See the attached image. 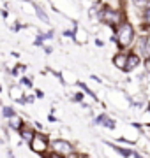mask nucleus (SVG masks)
I'll use <instances>...</instances> for the list:
<instances>
[{"instance_id": "nucleus-1", "label": "nucleus", "mask_w": 150, "mask_h": 158, "mask_svg": "<svg viewBox=\"0 0 150 158\" xmlns=\"http://www.w3.org/2000/svg\"><path fill=\"white\" fill-rule=\"evenodd\" d=\"M138 37V28L129 18L124 19L120 25H117L113 28V37L111 42L117 46V49H131L134 44V40Z\"/></svg>"}, {"instance_id": "nucleus-2", "label": "nucleus", "mask_w": 150, "mask_h": 158, "mask_svg": "<svg viewBox=\"0 0 150 158\" xmlns=\"http://www.w3.org/2000/svg\"><path fill=\"white\" fill-rule=\"evenodd\" d=\"M124 19H127L126 7H110L104 4L101 7V11L97 12V23L106 25L110 28H115L117 25H120Z\"/></svg>"}, {"instance_id": "nucleus-3", "label": "nucleus", "mask_w": 150, "mask_h": 158, "mask_svg": "<svg viewBox=\"0 0 150 158\" xmlns=\"http://www.w3.org/2000/svg\"><path fill=\"white\" fill-rule=\"evenodd\" d=\"M50 149L55 151L57 155H60L62 158H78V156H87L83 153L76 151L74 144L64 137H55V139H50Z\"/></svg>"}, {"instance_id": "nucleus-4", "label": "nucleus", "mask_w": 150, "mask_h": 158, "mask_svg": "<svg viewBox=\"0 0 150 158\" xmlns=\"http://www.w3.org/2000/svg\"><path fill=\"white\" fill-rule=\"evenodd\" d=\"M29 149L37 156H44L50 151V137L42 130H37L35 135L32 137V141L29 142Z\"/></svg>"}, {"instance_id": "nucleus-5", "label": "nucleus", "mask_w": 150, "mask_h": 158, "mask_svg": "<svg viewBox=\"0 0 150 158\" xmlns=\"http://www.w3.org/2000/svg\"><path fill=\"white\" fill-rule=\"evenodd\" d=\"M131 49L136 51L143 60H145V58H148L150 56V40H148V35L138 34V37H136V40H134V44H133Z\"/></svg>"}, {"instance_id": "nucleus-6", "label": "nucleus", "mask_w": 150, "mask_h": 158, "mask_svg": "<svg viewBox=\"0 0 150 158\" xmlns=\"http://www.w3.org/2000/svg\"><path fill=\"white\" fill-rule=\"evenodd\" d=\"M141 65H143V58L139 56L136 51L129 49V56H127V65H126V70L124 72L126 74H134L138 69H141Z\"/></svg>"}, {"instance_id": "nucleus-7", "label": "nucleus", "mask_w": 150, "mask_h": 158, "mask_svg": "<svg viewBox=\"0 0 150 158\" xmlns=\"http://www.w3.org/2000/svg\"><path fill=\"white\" fill-rule=\"evenodd\" d=\"M127 56H129V49H117V53L111 56V65L124 72L126 70V65H127Z\"/></svg>"}, {"instance_id": "nucleus-8", "label": "nucleus", "mask_w": 150, "mask_h": 158, "mask_svg": "<svg viewBox=\"0 0 150 158\" xmlns=\"http://www.w3.org/2000/svg\"><path fill=\"white\" fill-rule=\"evenodd\" d=\"M92 123H94V125H97V127H103V128H108V130H115L117 127H118L115 119L111 118V116H108L106 113L97 114V116L92 119Z\"/></svg>"}, {"instance_id": "nucleus-9", "label": "nucleus", "mask_w": 150, "mask_h": 158, "mask_svg": "<svg viewBox=\"0 0 150 158\" xmlns=\"http://www.w3.org/2000/svg\"><path fill=\"white\" fill-rule=\"evenodd\" d=\"M35 132H37V128H35L32 123H25L21 128H20V132H18V135H20V141L25 142V144H29L30 141H32V137L35 135Z\"/></svg>"}, {"instance_id": "nucleus-10", "label": "nucleus", "mask_w": 150, "mask_h": 158, "mask_svg": "<svg viewBox=\"0 0 150 158\" xmlns=\"http://www.w3.org/2000/svg\"><path fill=\"white\" fill-rule=\"evenodd\" d=\"M25 93H27V91H25V86H21L20 83H14V85L9 86V98H11L12 102H16V104L25 97Z\"/></svg>"}, {"instance_id": "nucleus-11", "label": "nucleus", "mask_w": 150, "mask_h": 158, "mask_svg": "<svg viewBox=\"0 0 150 158\" xmlns=\"http://www.w3.org/2000/svg\"><path fill=\"white\" fill-rule=\"evenodd\" d=\"M25 123H27V121H25L23 116H21V114H16V116H12V118L7 119V130H9V132H16L18 134L20 128H21Z\"/></svg>"}, {"instance_id": "nucleus-12", "label": "nucleus", "mask_w": 150, "mask_h": 158, "mask_svg": "<svg viewBox=\"0 0 150 158\" xmlns=\"http://www.w3.org/2000/svg\"><path fill=\"white\" fill-rule=\"evenodd\" d=\"M32 7H34V14L37 18H39L41 21L44 23V25H51V19H50V16L46 14V11H44V7L39 6V4H35V2H32Z\"/></svg>"}, {"instance_id": "nucleus-13", "label": "nucleus", "mask_w": 150, "mask_h": 158, "mask_svg": "<svg viewBox=\"0 0 150 158\" xmlns=\"http://www.w3.org/2000/svg\"><path fill=\"white\" fill-rule=\"evenodd\" d=\"M0 114H2V118L4 119H9L12 116H16L18 111L12 106H7V104H2V107H0Z\"/></svg>"}, {"instance_id": "nucleus-14", "label": "nucleus", "mask_w": 150, "mask_h": 158, "mask_svg": "<svg viewBox=\"0 0 150 158\" xmlns=\"http://www.w3.org/2000/svg\"><path fill=\"white\" fill-rule=\"evenodd\" d=\"M85 97H87V95H85V91L78 88V90H76L73 95H71V100L74 102V104H81V102L85 100Z\"/></svg>"}, {"instance_id": "nucleus-15", "label": "nucleus", "mask_w": 150, "mask_h": 158, "mask_svg": "<svg viewBox=\"0 0 150 158\" xmlns=\"http://www.w3.org/2000/svg\"><path fill=\"white\" fill-rule=\"evenodd\" d=\"M18 83H20L21 86H25V88H34V81H32V77H30V76H25V74L18 77Z\"/></svg>"}, {"instance_id": "nucleus-16", "label": "nucleus", "mask_w": 150, "mask_h": 158, "mask_svg": "<svg viewBox=\"0 0 150 158\" xmlns=\"http://www.w3.org/2000/svg\"><path fill=\"white\" fill-rule=\"evenodd\" d=\"M141 23H147V25H150V4L145 7L143 11H141Z\"/></svg>"}, {"instance_id": "nucleus-17", "label": "nucleus", "mask_w": 150, "mask_h": 158, "mask_svg": "<svg viewBox=\"0 0 150 158\" xmlns=\"http://www.w3.org/2000/svg\"><path fill=\"white\" fill-rule=\"evenodd\" d=\"M141 69H143V72L147 74V76H150V56L143 60V65H141Z\"/></svg>"}, {"instance_id": "nucleus-18", "label": "nucleus", "mask_w": 150, "mask_h": 158, "mask_svg": "<svg viewBox=\"0 0 150 158\" xmlns=\"http://www.w3.org/2000/svg\"><path fill=\"white\" fill-rule=\"evenodd\" d=\"M58 121H60V119L55 116V113H50V114H48V123H58Z\"/></svg>"}, {"instance_id": "nucleus-19", "label": "nucleus", "mask_w": 150, "mask_h": 158, "mask_svg": "<svg viewBox=\"0 0 150 158\" xmlns=\"http://www.w3.org/2000/svg\"><path fill=\"white\" fill-rule=\"evenodd\" d=\"M35 97H37L39 100H42V98H44V91L41 90V88H35Z\"/></svg>"}, {"instance_id": "nucleus-20", "label": "nucleus", "mask_w": 150, "mask_h": 158, "mask_svg": "<svg viewBox=\"0 0 150 158\" xmlns=\"http://www.w3.org/2000/svg\"><path fill=\"white\" fill-rule=\"evenodd\" d=\"M42 51H44L46 55H51V53H53V48H51L50 44H44V46H42Z\"/></svg>"}, {"instance_id": "nucleus-21", "label": "nucleus", "mask_w": 150, "mask_h": 158, "mask_svg": "<svg viewBox=\"0 0 150 158\" xmlns=\"http://www.w3.org/2000/svg\"><path fill=\"white\" fill-rule=\"evenodd\" d=\"M147 109L150 111V98H148V102H147Z\"/></svg>"}, {"instance_id": "nucleus-22", "label": "nucleus", "mask_w": 150, "mask_h": 158, "mask_svg": "<svg viewBox=\"0 0 150 158\" xmlns=\"http://www.w3.org/2000/svg\"><path fill=\"white\" fill-rule=\"evenodd\" d=\"M2 91H4V86H2V83H0V93H2Z\"/></svg>"}, {"instance_id": "nucleus-23", "label": "nucleus", "mask_w": 150, "mask_h": 158, "mask_svg": "<svg viewBox=\"0 0 150 158\" xmlns=\"http://www.w3.org/2000/svg\"><path fill=\"white\" fill-rule=\"evenodd\" d=\"M148 40H150V34H148Z\"/></svg>"}]
</instances>
